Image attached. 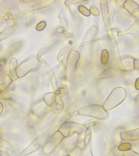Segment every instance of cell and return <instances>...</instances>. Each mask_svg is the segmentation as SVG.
Listing matches in <instances>:
<instances>
[{
    "mask_svg": "<svg viewBox=\"0 0 139 156\" xmlns=\"http://www.w3.org/2000/svg\"><path fill=\"white\" fill-rule=\"evenodd\" d=\"M127 91L124 88H116L111 92L102 105L106 111L110 110L119 105L124 101L127 96Z\"/></svg>",
    "mask_w": 139,
    "mask_h": 156,
    "instance_id": "1",
    "label": "cell"
},
{
    "mask_svg": "<svg viewBox=\"0 0 139 156\" xmlns=\"http://www.w3.org/2000/svg\"><path fill=\"white\" fill-rule=\"evenodd\" d=\"M66 156H70L69 154H68V155H66Z\"/></svg>",
    "mask_w": 139,
    "mask_h": 156,
    "instance_id": "20",
    "label": "cell"
},
{
    "mask_svg": "<svg viewBox=\"0 0 139 156\" xmlns=\"http://www.w3.org/2000/svg\"><path fill=\"white\" fill-rule=\"evenodd\" d=\"M79 135L76 133L73 134L68 137L66 138L63 143V148L67 152H69L76 147Z\"/></svg>",
    "mask_w": 139,
    "mask_h": 156,
    "instance_id": "7",
    "label": "cell"
},
{
    "mask_svg": "<svg viewBox=\"0 0 139 156\" xmlns=\"http://www.w3.org/2000/svg\"><path fill=\"white\" fill-rule=\"evenodd\" d=\"M120 138L124 141H135L139 140V127L131 130L122 132Z\"/></svg>",
    "mask_w": 139,
    "mask_h": 156,
    "instance_id": "8",
    "label": "cell"
},
{
    "mask_svg": "<svg viewBox=\"0 0 139 156\" xmlns=\"http://www.w3.org/2000/svg\"><path fill=\"white\" fill-rule=\"evenodd\" d=\"M132 145L129 142H124L120 144L118 146V149L120 151L125 152L131 150Z\"/></svg>",
    "mask_w": 139,
    "mask_h": 156,
    "instance_id": "10",
    "label": "cell"
},
{
    "mask_svg": "<svg viewBox=\"0 0 139 156\" xmlns=\"http://www.w3.org/2000/svg\"><path fill=\"white\" fill-rule=\"evenodd\" d=\"M64 139V136L57 130L52 134L44 145L42 150L43 152L46 155L51 154Z\"/></svg>",
    "mask_w": 139,
    "mask_h": 156,
    "instance_id": "4",
    "label": "cell"
},
{
    "mask_svg": "<svg viewBox=\"0 0 139 156\" xmlns=\"http://www.w3.org/2000/svg\"><path fill=\"white\" fill-rule=\"evenodd\" d=\"M91 130L90 129V130H89L88 132L86 134L84 138V141L85 146H87L90 140H91Z\"/></svg>",
    "mask_w": 139,
    "mask_h": 156,
    "instance_id": "13",
    "label": "cell"
},
{
    "mask_svg": "<svg viewBox=\"0 0 139 156\" xmlns=\"http://www.w3.org/2000/svg\"><path fill=\"white\" fill-rule=\"evenodd\" d=\"M98 122L97 121H94L91 122L87 123V124H85V126L88 129H90V128L92 127L96 126L98 124Z\"/></svg>",
    "mask_w": 139,
    "mask_h": 156,
    "instance_id": "15",
    "label": "cell"
},
{
    "mask_svg": "<svg viewBox=\"0 0 139 156\" xmlns=\"http://www.w3.org/2000/svg\"><path fill=\"white\" fill-rule=\"evenodd\" d=\"M135 102H136L137 105L138 107L139 108V96L137 97L136 99H135Z\"/></svg>",
    "mask_w": 139,
    "mask_h": 156,
    "instance_id": "18",
    "label": "cell"
},
{
    "mask_svg": "<svg viewBox=\"0 0 139 156\" xmlns=\"http://www.w3.org/2000/svg\"><path fill=\"white\" fill-rule=\"evenodd\" d=\"M77 146L82 151L85 149L86 146H85V143H84V139L80 138L79 136L77 142Z\"/></svg>",
    "mask_w": 139,
    "mask_h": 156,
    "instance_id": "12",
    "label": "cell"
},
{
    "mask_svg": "<svg viewBox=\"0 0 139 156\" xmlns=\"http://www.w3.org/2000/svg\"><path fill=\"white\" fill-rule=\"evenodd\" d=\"M84 156H93L92 154V152H91V150L90 149L89 150L87 153Z\"/></svg>",
    "mask_w": 139,
    "mask_h": 156,
    "instance_id": "17",
    "label": "cell"
},
{
    "mask_svg": "<svg viewBox=\"0 0 139 156\" xmlns=\"http://www.w3.org/2000/svg\"><path fill=\"white\" fill-rule=\"evenodd\" d=\"M50 107L51 111L55 114H60L62 113L64 110V104L61 94L55 93L54 100Z\"/></svg>",
    "mask_w": 139,
    "mask_h": 156,
    "instance_id": "5",
    "label": "cell"
},
{
    "mask_svg": "<svg viewBox=\"0 0 139 156\" xmlns=\"http://www.w3.org/2000/svg\"><path fill=\"white\" fill-rule=\"evenodd\" d=\"M88 130L85 124H79L73 121H66L62 123L58 130L60 132L65 138L73 134L80 135Z\"/></svg>",
    "mask_w": 139,
    "mask_h": 156,
    "instance_id": "3",
    "label": "cell"
},
{
    "mask_svg": "<svg viewBox=\"0 0 139 156\" xmlns=\"http://www.w3.org/2000/svg\"><path fill=\"white\" fill-rule=\"evenodd\" d=\"M55 96V93H49L44 96L43 101L49 106L51 107Z\"/></svg>",
    "mask_w": 139,
    "mask_h": 156,
    "instance_id": "9",
    "label": "cell"
},
{
    "mask_svg": "<svg viewBox=\"0 0 139 156\" xmlns=\"http://www.w3.org/2000/svg\"><path fill=\"white\" fill-rule=\"evenodd\" d=\"M135 121L136 123L139 124V115L136 117V118H135Z\"/></svg>",
    "mask_w": 139,
    "mask_h": 156,
    "instance_id": "19",
    "label": "cell"
},
{
    "mask_svg": "<svg viewBox=\"0 0 139 156\" xmlns=\"http://www.w3.org/2000/svg\"><path fill=\"white\" fill-rule=\"evenodd\" d=\"M82 151V150L76 146L71 151H70L68 152V154L70 156H80Z\"/></svg>",
    "mask_w": 139,
    "mask_h": 156,
    "instance_id": "11",
    "label": "cell"
},
{
    "mask_svg": "<svg viewBox=\"0 0 139 156\" xmlns=\"http://www.w3.org/2000/svg\"><path fill=\"white\" fill-rule=\"evenodd\" d=\"M77 114L83 116L92 117L98 119H104L108 117V113L101 105L92 104L85 106L77 111Z\"/></svg>",
    "mask_w": 139,
    "mask_h": 156,
    "instance_id": "2",
    "label": "cell"
},
{
    "mask_svg": "<svg viewBox=\"0 0 139 156\" xmlns=\"http://www.w3.org/2000/svg\"><path fill=\"white\" fill-rule=\"evenodd\" d=\"M123 156H139V154L132 150L129 151H125L123 152Z\"/></svg>",
    "mask_w": 139,
    "mask_h": 156,
    "instance_id": "14",
    "label": "cell"
},
{
    "mask_svg": "<svg viewBox=\"0 0 139 156\" xmlns=\"http://www.w3.org/2000/svg\"><path fill=\"white\" fill-rule=\"evenodd\" d=\"M51 107L43 101H39L34 106V112L35 115L38 118H43L50 111Z\"/></svg>",
    "mask_w": 139,
    "mask_h": 156,
    "instance_id": "6",
    "label": "cell"
},
{
    "mask_svg": "<svg viewBox=\"0 0 139 156\" xmlns=\"http://www.w3.org/2000/svg\"><path fill=\"white\" fill-rule=\"evenodd\" d=\"M135 87L137 90H139V77L136 79L135 82Z\"/></svg>",
    "mask_w": 139,
    "mask_h": 156,
    "instance_id": "16",
    "label": "cell"
}]
</instances>
